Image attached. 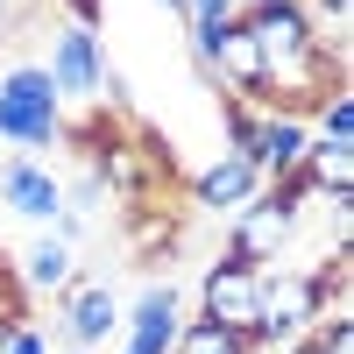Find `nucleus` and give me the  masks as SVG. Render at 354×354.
Wrapping results in <instances>:
<instances>
[{
	"label": "nucleus",
	"mask_w": 354,
	"mask_h": 354,
	"mask_svg": "<svg viewBox=\"0 0 354 354\" xmlns=\"http://www.w3.org/2000/svg\"><path fill=\"white\" fill-rule=\"evenodd\" d=\"M0 142L21 156H43L64 142V100L43 64H8L0 71Z\"/></svg>",
	"instance_id": "obj_1"
},
{
	"label": "nucleus",
	"mask_w": 354,
	"mask_h": 354,
	"mask_svg": "<svg viewBox=\"0 0 354 354\" xmlns=\"http://www.w3.org/2000/svg\"><path fill=\"white\" fill-rule=\"evenodd\" d=\"M262 283H270V270H248V262H213V270L198 277V319H213V326L227 333H255L262 319Z\"/></svg>",
	"instance_id": "obj_2"
},
{
	"label": "nucleus",
	"mask_w": 354,
	"mask_h": 354,
	"mask_svg": "<svg viewBox=\"0 0 354 354\" xmlns=\"http://www.w3.org/2000/svg\"><path fill=\"white\" fill-rule=\"evenodd\" d=\"M290 234H298V220H290L270 192H255L241 213H234V227H227V262H248V270H277V255L290 248Z\"/></svg>",
	"instance_id": "obj_3"
},
{
	"label": "nucleus",
	"mask_w": 354,
	"mask_h": 354,
	"mask_svg": "<svg viewBox=\"0 0 354 354\" xmlns=\"http://www.w3.org/2000/svg\"><path fill=\"white\" fill-rule=\"evenodd\" d=\"M57 319H64V340L78 354H93L100 340H113V326H121V290L106 277H71L57 290Z\"/></svg>",
	"instance_id": "obj_4"
},
{
	"label": "nucleus",
	"mask_w": 354,
	"mask_h": 354,
	"mask_svg": "<svg viewBox=\"0 0 354 354\" xmlns=\"http://www.w3.org/2000/svg\"><path fill=\"white\" fill-rule=\"evenodd\" d=\"M241 28L255 36L262 64H283V57H305L319 43V21L305 15V0H262V8H241Z\"/></svg>",
	"instance_id": "obj_5"
},
{
	"label": "nucleus",
	"mask_w": 354,
	"mask_h": 354,
	"mask_svg": "<svg viewBox=\"0 0 354 354\" xmlns=\"http://www.w3.org/2000/svg\"><path fill=\"white\" fill-rule=\"evenodd\" d=\"M50 85H57V100H93L100 93V78H106V50H100V36L93 28H57L50 36Z\"/></svg>",
	"instance_id": "obj_6"
},
{
	"label": "nucleus",
	"mask_w": 354,
	"mask_h": 354,
	"mask_svg": "<svg viewBox=\"0 0 354 354\" xmlns=\"http://www.w3.org/2000/svg\"><path fill=\"white\" fill-rule=\"evenodd\" d=\"M205 78L220 85L227 100H262V50H255V36L241 28V15H234L220 36H213V57H205Z\"/></svg>",
	"instance_id": "obj_7"
},
{
	"label": "nucleus",
	"mask_w": 354,
	"mask_h": 354,
	"mask_svg": "<svg viewBox=\"0 0 354 354\" xmlns=\"http://www.w3.org/2000/svg\"><path fill=\"white\" fill-rule=\"evenodd\" d=\"M177 326H185V290H177V283H149V290L128 305V340H121V354H170Z\"/></svg>",
	"instance_id": "obj_8"
},
{
	"label": "nucleus",
	"mask_w": 354,
	"mask_h": 354,
	"mask_svg": "<svg viewBox=\"0 0 354 354\" xmlns=\"http://www.w3.org/2000/svg\"><path fill=\"white\" fill-rule=\"evenodd\" d=\"M0 205H8L15 220L50 227L57 213H64V185H57L36 156H8V163H0Z\"/></svg>",
	"instance_id": "obj_9"
},
{
	"label": "nucleus",
	"mask_w": 354,
	"mask_h": 354,
	"mask_svg": "<svg viewBox=\"0 0 354 354\" xmlns=\"http://www.w3.org/2000/svg\"><path fill=\"white\" fill-rule=\"evenodd\" d=\"M262 192V170L248 163V156H213L198 177H192V205H205V213H241V205Z\"/></svg>",
	"instance_id": "obj_10"
},
{
	"label": "nucleus",
	"mask_w": 354,
	"mask_h": 354,
	"mask_svg": "<svg viewBox=\"0 0 354 354\" xmlns=\"http://www.w3.org/2000/svg\"><path fill=\"white\" fill-rule=\"evenodd\" d=\"M305 149H312V121H298V113H262V135H255L262 185H270V177H290L305 163Z\"/></svg>",
	"instance_id": "obj_11"
},
{
	"label": "nucleus",
	"mask_w": 354,
	"mask_h": 354,
	"mask_svg": "<svg viewBox=\"0 0 354 354\" xmlns=\"http://www.w3.org/2000/svg\"><path fill=\"white\" fill-rule=\"evenodd\" d=\"M298 177L312 185V198H354V142H319L312 135Z\"/></svg>",
	"instance_id": "obj_12"
},
{
	"label": "nucleus",
	"mask_w": 354,
	"mask_h": 354,
	"mask_svg": "<svg viewBox=\"0 0 354 354\" xmlns=\"http://www.w3.org/2000/svg\"><path fill=\"white\" fill-rule=\"evenodd\" d=\"M128 255L135 262H163V255H177V248H185V227H177V213H156V205L149 198H142V205H128Z\"/></svg>",
	"instance_id": "obj_13"
},
{
	"label": "nucleus",
	"mask_w": 354,
	"mask_h": 354,
	"mask_svg": "<svg viewBox=\"0 0 354 354\" xmlns=\"http://www.w3.org/2000/svg\"><path fill=\"white\" fill-rule=\"evenodd\" d=\"M15 277H21V290H50V298H57V290H64L78 270H71V248L57 241V234H43V241L21 255V270H15Z\"/></svg>",
	"instance_id": "obj_14"
},
{
	"label": "nucleus",
	"mask_w": 354,
	"mask_h": 354,
	"mask_svg": "<svg viewBox=\"0 0 354 354\" xmlns=\"http://www.w3.org/2000/svg\"><path fill=\"white\" fill-rule=\"evenodd\" d=\"M170 354H255V347H248V333H227V326H213V319H185L177 340H170Z\"/></svg>",
	"instance_id": "obj_15"
},
{
	"label": "nucleus",
	"mask_w": 354,
	"mask_h": 354,
	"mask_svg": "<svg viewBox=\"0 0 354 354\" xmlns=\"http://www.w3.org/2000/svg\"><path fill=\"white\" fill-rule=\"evenodd\" d=\"M312 135L319 142H354V100L347 93H326L312 106Z\"/></svg>",
	"instance_id": "obj_16"
},
{
	"label": "nucleus",
	"mask_w": 354,
	"mask_h": 354,
	"mask_svg": "<svg viewBox=\"0 0 354 354\" xmlns=\"http://www.w3.org/2000/svg\"><path fill=\"white\" fill-rule=\"evenodd\" d=\"M255 135H262V106H248V100H227V149L255 163Z\"/></svg>",
	"instance_id": "obj_17"
},
{
	"label": "nucleus",
	"mask_w": 354,
	"mask_h": 354,
	"mask_svg": "<svg viewBox=\"0 0 354 354\" xmlns=\"http://www.w3.org/2000/svg\"><path fill=\"white\" fill-rule=\"evenodd\" d=\"M241 15V0H185V28H227Z\"/></svg>",
	"instance_id": "obj_18"
},
{
	"label": "nucleus",
	"mask_w": 354,
	"mask_h": 354,
	"mask_svg": "<svg viewBox=\"0 0 354 354\" xmlns=\"http://www.w3.org/2000/svg\"><path fill=\"white\" fill-rule=\"evenodd\" d=\"M57 8H64L71 28H93V36H100V21H106V0H57Z\"/></svg>",
	"instance_id": "obj_19"
},
{
	"label": "nucleus",
	"mask_w": 354,
	"mask_h": 354,
	"mask_svg": "<svg viewBox=\"0 0 354 354\" xmlns=\"http://www.w3.org/2000/svg\"><path fill=\"white\" fill-rule=\"evenodd\" d=\"M8 354H50V333L36 326V319H21V326H15V347Z\"/></svg>",
	"instance_id": "obj_20"
},
{
	"label": "nucleus",
	"mask_w": 354,
	"mask_h": 354,
	"mask_svg": "<svg viewBox=\"0 0 354 354\" xmlns=\"http://www.w3.org/2000/svg\"><path fill=\"white\" fill-rule=\"evenodd\" d=\"M347 8H354V0H305L312 21H347Z\"/></svg>",
	"instance_id": "obj_21"
},
{
	"label": "nucleus",
	"mask_w": 354,
	"mask_h": 354,
	"mask_svg": "<svg viewBox=\"0 0 354 354\" xmlns=\"http://www.w3.org/2000/svg\"><path fill=\"white\" fill-rule=\"evenodd\" d=\"M21 319H28V312H0V354L15 347V326H21Z\"/></svg>",
	"instance_id": "obj_22"
},
{
	"label": "nucleus",
	"mask_w": 354,
	"mask_h": 354,
	"mask_svg": "<svg viewBox=\"0 0 354 354\" xmlns=\"http://www.w3.org/2000/svg\"><path fill=\"white\" fill-rule=\"evenodd\" d=\"M163 8H170V15H177V21H185V0H163Z\"/></svg>",
	"instance_id": "obj_23"
},
{
	"label": "nucleus",
	"mask_w": 354,
	"mask_h": 354,
	"mask_svg": "<svg viewBox=\"0 0 354 354\" xmlns=\"http://www.w3.org/2000/svg\"><path fill=\"white\" fill-rule=\"evenodd\" d=\"M0 21H8V0H0Z\"/></svg>",
	"instance_id": "obj_24"
},
{
	"label": "nucleus",
	"mask_w": 354,
	"mask_h": 354,
	"mask_svg": "<svg viewBox=\"0 0 354 354\" xmlns=\"http://www.w3.org/2000/svg\"><path fill=\"white\" fill-rule=\"evenodd\" d=\"M241 8H262V0H241Z\"/></svg>",
	"instance_id": "obj_25"
},
{
	"label": "nucleus",
	"mask_w": 354,
	"mask_h": 354,
	"mask_svg": "<svg viewBox=\"0 0 354 354\" xmlns=\"http://www.w3.org/2000/svg\"><path fill=\"white\" fill-rule=\"evenodd\" d=\"M64 354H78V347H64Z\"/></svg>",
	"instance_id": "obj_26"
}]
</instances>
